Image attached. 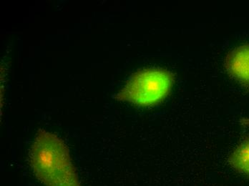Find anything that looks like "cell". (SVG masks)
I'll return each instance as SVG.
<instances>
[{
	"label": "cell",
	"instance_id": "6da1fadb",
	"mask_svg": "<svg viewBox=\"0 0 249 186\" xmlns=\"http://www.w3.org/2000/svg\"><path fill=\"white\" fill-rule=\"evenodd\" d=\"M30 163L44 186H82L68 147L53 133L38 131L30 149Z\"/></svg>",
	"mask_w": 249,
	"mask_h": 186
},
{
	"label": "cell",
	"instance_id": "7a4b0ae2",
	"mask_svg": "<svg viewBox=\"0 0 249 186\" xmlns=\"http://www.w3.org/2000/svg\"><path fill=\"white\" fill-rule=\"evenodd\" d=\"M174 83L171 72L149 68L133 74L117 95V99L139 106H152L166 98Z\"/></svg>",
	"mask_w": 249,
	"mask_h": 186
},
{
	"label": "cell",
	"instance_id": "3957f363",
	"mask_svg": "<svg viewBox=\"0 0 249 186\" xmlns=\"http://www.w3.org/2000/svg\"><path fill=\"white\" fill-rule=\"evenodd\" d=\"M226 67L231 76L249 86V44L241 45L228 54Z\"/></svg>",
	"mask_w": 249,
	"mask_h": 186
},
{
	"label": "cell",
	"instance_id": "277c9868",
	"mask_svg": "<svg viewBox=\"0 0 249 186\" xmlns=\"http://www.w3.org/2000/svg\"><path fill=\"white\" fill-rule=\"evenodd\" d=\"M229 162L237 171L249 176V137L235 148L231 154Z\"/></svg>",
	"mask_w": 249,
	"mask_h": 186
}]
</instances>
